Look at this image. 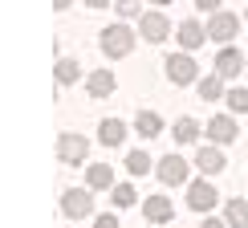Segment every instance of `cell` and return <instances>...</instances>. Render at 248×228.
<instances>
[{"mask_svg": "<svg viewBox=\"0 0 248 228\" xmlns=\"http://www.w3.org/2000/svg\"><path fill=\"white\" fill-rule=\"evenodd\" d=\"M171 134H175V143H179V147H187V143L200 139V122L183 114V118H175V130H171Z\"/></svg>", "mask_w": 248, "mask_h": 228, "instance_id": "20", "label": "cell"}, {"mask_svg": "<svg viewBox=\"0 0 248 228\" xmlns=\"http://www.w3.org/2000/svg\"><path fill=\"white\" fill-rule=\"evenodd\" d=\"M69 4H74V0H53V8H57V13H65Z\"/></svg>", "mask_w": 248, "mask_h": 228, "instance_id": "30", "label": "cell"}, {"mask_svg": "<svg viewBox=\"0 0 248 228\" xmlns=\"http://www.w3.org/2000/svg\"><path fill=\"white\" fill-rule=\"evenodd\" d=\"M110 200H114V208H134V204H139V192H134L130 183H118Z\"/></svg>", "mask_w": 248, "mask_h": 228, "instance_id": "22", "label": "cell"}, {"mask_svg": "<svg viewBox=\"0 0 248 228\" xmlns=\"http://www.w3.org/2000/svg\"><path fill=\"white\" fill-rule=\"evenodd\" d=\"M53 74H57V86H74V81L81 78V65L74 57H61L57 65H53Z\"/></svg>", "mask_w": 248, "mask_h": 228, "instance_id": "21", "label": "cell"}, {"mask_svg": "<svg viewBox=\"0 0 248 228\" xmlns=\"http://www.w3.org/2000/svg\"><path fill=\"white\" fill-rule=\"evenodd\" d=\"M163 65H167V78L175 81V86H195V81H200V65H195V57L183 53V49H179V53H171Z\"/></svg>", "mask_w": 248, "mask_h": 228, "instance_id": "2", "label": "cell"}, {"mask_svg": "<svg viewBox=\"0 0 248 228\" xmlns=\"http://www.w3.org/2000/svg\"><path fill=\"white\" fill-rule=\"evenodd\" d=\"M224 98H228V106H232L236 114H244V110H248V90H240V86H236V90H228Z\"/></svg>", "mask_w": 248, "mask_h": 228, "instance_id": "24", "label": "cell"}, {"mask_svg": "<svg viewBox=\"0 0 248 228\" xmlns=\"http://www.w3.org/2000/svg\"><path fill=\"white\" fill-rule=\"evenodd\" d=\"M175 41H179L183 53H191V49H200L203 41H208V29H203L200 20H183V25L175 29Z\"/></svg>", "mask_w": 248, "mask_h": 228, "instance_id": "11", "label": "cell"}, {"mask_svg": "<svg viewBox=\"0 0 248 228\" xmlns=\"http://www.w3.org/2000/svg\"><path fill=\"white\" fill-rule=\"evenodd\" d=\"M86 188L90 192L114 188V167H110V163H90V167H86Z\"/></svg>", "mask_w": 248, "mask_h": 228, "instance_id": "15", "label": "cell"}, {"mask_svg": "<svg viewBox=\"0 0 248 228\" xmlns=\"http://www.w3.org/2000/svg\"><path fill=\"white\" fill-rule=\"evenodd\" d=\"M134 29H126L122 20H114V25H106L102 29V53H106L110 61H118V57H126L130 49H134Z\"/></svg>", "mask_w": 248, "mask_h": 228, "instance_id": "1", "label": "cell"}, {"mask_svg": "<svg viewBox=\"0 0 248 228\" xmlns=\"http://www.w3.org/2000/svg\"><path fill=\"white\" fill-rule=\"evenodd\" d=\"M240 69H244V53H240V49L224 45L220 53H216V65H212V74H220L224 81H228V78H240Z\"/></svg>", "mask_w": 248, "mask_h": 228, "instance_id": "9", "label": "cell"}, {"mask_svg": "<svg viewBox=\"0 0 248 228\" xmlns=\"http://www.w3.org/2000/svg\"><path fill=\"white\" fill-rule=\"evenodd\" d=\"M203 134H208L216 147H228V143H236V134H240V130H236V122L228 118V114H216L208 127H203Z\"/></svg>", "mask_w": 248, "mask_h": 228, "instance_id": "10", "label": "cell"}, {"mask_svg": "<svg viewBox=\"0 0 248 228\" xmlns=\"http://www.w3.org/2000/svg\"><path fill=\"white\" fill-rule=\"evenodd\" d=\"M151 4H155V8H167V4H171V0H151Z\"/></svg>", "mask_w": 248, "mask_h": 228, "instance_id": "31", "label": "cell"}, {"mask_svg": "<svg viewBox=\"0 0 248 228\" xmlns=\"http://www.w3.org/2000/svg\"><path fill=\"white\" fill-rule=\"evenodd\" d=\"M90 8H106V4H114V0H86Z\"/></svg>", "mask_w": 248, "mask_h": 228, "instance_id": "29", "label": "cell"}, {"mask_svg": "<svg viewBox=\"0 0 248 228\" xmlns=\"http://www.w3.org/2000/svg\"><path fill=\"white\" fill-rule=\"evenodd\" d=\"M224 224L228 228H248V200H228L224 204Z\"/></svg>", "mask_w": 248, "mask_h": 228, "instance_id": "19", "label": "cell"}, {"mask_svg": "<svg viewBox=\"0 0 248 228\" xmlns=\"http://www.w3.org/2000/svg\"><path fill=\"white\" fill-rule=\"evenodd\" d=\"M195 167H200L203 175H220L224 167H228V159H224V151L212 143V147H200V151H195Z\"/></svg>", "mask_w": 248, "mask_h": 228, "instance_id": "13", "label": "cell"}, {"mask_svg": "<svg viewBox=\"0 0 248 228\" xmlns=\"http://www.w3.org/2000/svg\"><path fill=\"white\" fill-rule=\"evenodd\" d=\"M122 139H126V122L122 118H102L98 122V143L102 147H122Z\"/></svg>", "mask_w": 248, "mask_h": 228, "instance_id": "16", "label": "cell"}, {"mask_svg": "<svg viewBox=\"0 0 248 228\" xmlns=\"http://www.w3.org/2000/svg\"><path fill=\"white\" fill-rule=\"evenodd\" d=\"M118 16H142V0H114Z\"/></svg>", "mask_w": 248, "mask_h": 228, "instance_id": "25", "label": "cell"}, {"mask_svg": "<svg viewBox=\"0 0 248 228\" xmlns=\"http://www.w3.org/2000/svg\"><path fill=\"white\" fill-rule=\"evenodd\" d=\"M200 228H228V224H224V220H216V216H208V220H203Z\"/></svg>", "mask_w": 248, "mask_h": 228, "instance_id": "28", "label": "cell"}, {"mask_svg": "<svg viewBox=\"0 0 248 228\" xmlns=\"http://www.w3.org/2000/svg\"><path fill=\"white\" fill-rule=\"evenodd\" d=\"M195 90H200V98H203V102H220L224 94H228V90H224V78H220V74L200 78V81H195Z\"/></svg>", "mask_w": 248, "mask_h": 228, "instance_id": "18", "label": "cell"}, {"mask_svg": "<svg viewBox=\"0 0 248 228\" xmlns=\"http://www.w3.org/2000/svg\"><path fill=\"white\" fill-rule=\"evenodd\" d=\"M126 171H130V175H147V171H151V155H147V151H130V155H126Z\"/></svg>", "mask_w": 248, "mask_h": 228, "instance_id": "23", "label": "cell"}, {"mask_svg": "<svg viewBox=\"0 0 248 228\" xmlns=\"http://www.w3.org/2000/svg\"><path fill=\"white\" fill-rule=\"evenodd\" d=\"M216 200H220L216 183H208V179H191V183H187V208H195V212H212Z\"/></svg>", "mask_w": 248, "mask_h": 228, "instance_id": "7", "label": "cell"}, {"mask_svg": "<svg viewBox=\"0 0 248 228\" xmlns=\"http://www.w3.org/2000/svg\"><path fill=\"white\" fill-rule=\"evenodd\" d=\"M61 212L69 216V220H86V216H94V195L90 188H69L61 195Z\"/></svg>", "mask_w": 248, "mask_h": 228, "instance_id": "6", "label": "cell"}, {"mask_svg": "<svg viewBox=\"0 0 248 228\" xmlns=\"http://www.w3.org/2000/svg\"><path fill=\"white\" fill-rule=\"evenodd\" d=\"M142 216H147L151 224H171L175 220V208H171L167 195H151V200L142 204Z\"/></svg>", "mask_w": 248, "mask_h": 228, "instance_id": "14", "label": "cell"}, {"mask_svg": "<svg viewBox=\"0 0 248 228\" xmlns=\"http://www.w3.org/2000/svg\"><path fill=\"white\" fill-rule=\"evenodd\" d=\"M86 155H90V143H86V134H78V130H65L57 139V159L61 163H69V167H81L86 163Z\"/></svg>", "mask_w": 248, "mask_h": 228, "instance_id": "4", "label": "cell"}, {"mask_svg": "<svg viewBox=\"0 0 248 228\" xmlns=\"http://www.w3.org/2000/svg\"><path fill=\"white\" fill-rule=\"evenodd\" d=\"M114 90H118V78L110 74V69H94V74L86 78V94H90V98H98V102H102V98H110Z\"/></svg>", "mask_w": 248, "mask_h": 228, "instance_id": "12", "label": "cell"}, {"mask_svg": "<svg viewBox=\"0 0 248 228\" xmlns=\"http://www.w3.org/2000/svg\"><path fill=\"white\" fill-rule=\"evenodd\" d=\"M139 37L147 41V45H163V41L171 37V20L163 13H151V8H147V13L139 16Z\"/></svg>", "mask_w": 248, "mask_h": 228, "instance_id": "5", "label": "cell"}, {"mask_svg": "<svg viewBox=\"0 0 248 228\" xmlns=\"http://www.w3.org/2000/svg\"><path fill=\"white\" fill-rule=\"evenodd\" d=\"M94 228H118V216H110V212H106V216H98Z\"/></svg>", "mask_w": 248, "mask_h": 228, "instance_id": "26", "label": "cell"}, {"mask_svg": "<svg viewBox=\"0 0 248 228\" xmlns=\"http://www.w3.org/2000/svg\"><path fill=\"white\" fill-rule=\"evenodd\" d=\"M159 130H163V118L155 110H139V118H134V134L139 139H159Z\"/></svg>", "mask_w": 248, "mask_h": 228, "instance_id": "17", "label": "cell"}, {"mask_svg": "<svg viewBox=\"0 0 248 228\" xmlns=\"http://www.w3.org/2000/svg\"><path fill=\"white\" fill-rule=\"evenodd\" d=\"M203 29H208V41L232 45L236 33H240V16H236V13H224V8H220V13H212V16H208V25H203Z\"/></svg>", "mask_w": 248, "mask_h": 228, "instance_id": "3", "label": "cell"}, {"mask_svg": "<svg viewBox=\"0 0 248 228\" xmlns=\"http://www.w3.org/2000/svg\"><path fill=\"white\" fill-rule=\"evenodd\" d=\"M195 8H203V13H220V0H195Z\"/></svg>", "mask_w": 248, "mask_h": 228, "instance_id": "27", "label": "cell"}, {"mask_svg": "<svg viewBox=\"0 0 248 228\" xmlns=\"http://www.w3.org/2000/svg\"><path fill=\"white\" fill-rule=\"evenodd\" d=\"M155 171H159V179L167 183V188H179V183H187V163H183V155H163Z\"/></svg>", "mask_w": 248, "mask_h": 228, "instance_id": "8", "label": "cell"}]
</instances>
